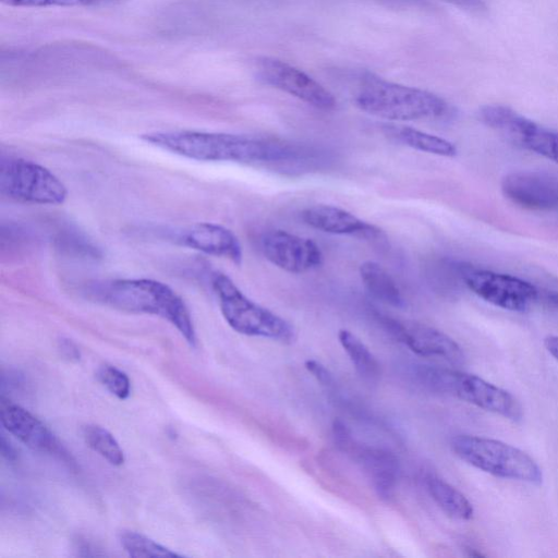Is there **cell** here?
Masks as SVG:
<instances>
[{
	"instance_id": "8fae6325",
	"label": "cell",
	"mask_w": 558,
	"mask_h": 558,
	"mask_svg": "<svg viewBox=\"0 0 558 558\" xmlns=\"http://www.w3.org/2000/svg\"><path fill=\"white\" fill-rule=\"evenodd\" d=\"M260 245L265 257L271 264L291 274L311 271L324 262L322 250L312 239L284 230L264 233Z\"/></svg>"
},
{
	"instance_id": "ba28073f",
	"label": "cell",
	"mask_w": 558,
	"mask_h": 558,
	"mask_svg": "<svg viewBox=\"0 0 558 558\" xmlns=\"http://www.w3.org/2000/svg\"><path fill=\"white\" fill-rule=\"evenodd\" d=\"M464 284L484 301L511 312H526L538 298V290L518 277L485 269L460 267Z\"/></svg>"
},
{
	"instance_id": "ffe728a7",
	"label": "cell",
	"mask_w": 558,
	"mask_h": 558,
	"mask_svg": "<svg viewBox=\"0 0 558 558\" xmlns=\"http://www.w3.org/2000/svg\"><path fill=\"white\" fill-rule=\"evenodd\" d=\"M426 486L434 501L449 517L459 520L473 518L472 504L456 487L436 476H429L426 480Z\"/></svg>"
},
{
	"instance_id": "f546056e",
	"label": "cell",
	"mask_w": 558,
	"mask_h": 558,
	"mask_svg": "<svg viewBox=\"0 0 558 558\" xmlns=\"http://www.w3.org/2000/svg\"><path fill=\"white\" fill-rule=\"evenodd\" d=\"M454 5H458L470 11L482 12L486 10V4L483 0H444Z\"/></svg>"
},
{
	"instance_id": "d6a6232c",
	"label": "cell",
	"mask_w": 558,
	"mask_h": 558,
	"mask_svg": "<svg viewBox=\"0 0 558 558\" xmlns=\"http://www.w3.org/2000/svg\"><path fill=\"white\" fill-rule=\"evenodd\" d=\"M550 303L558 310V293L550 295Z\"/></svg>"
},
{
	"instance_id": "44dd1931",
	"label": "cell",
	"mask_w": 558,
	"mask_h": 558,
	"mask_svg": "<svg viewBox=\"0 0 558 558\" xmlns=\"http://www.w3.org/2000/svg\"><path fill=\"white\" fill-rule=\"evenodd\" d=\"M338 339L356 372L365 379H376L379 375L378 362L362 340L347 329L339 330Z\"/></svg>"
},
{
	"instance_id": "6da1fadb",
	"label": "cell",
	"mask_w": 558,
	"mask_h": 558,
	"mask_svg": "<svg viewBox=\"0 0 558 558\" xmlns=\"http://www.w3.org/2000/svg\"><path fill=\"white\" fill-rule=\"evenodd\" d=\"M142 140L163 150L198 161L266 163L289 160L298 154L286 144L228 133L154 132L143 134Z\"/></svg>"
},
{
	"instance_id": "cb8c5ba5",
	"label": "cell",
	"mask_w": 558,
	"mask_h": 558,
	"mask_svg": "<svg viewBox=\"0 0 558 558\" xmlns=\"http://www.w3.org/2000/svg\"><path fill=\"white\" fill-rule=\"evenodd\" d=\"M120 543L124 550L134 558H174L181 555L158 544L151 538L133 532L123 531L120 533Z\"/></svg>"
},
{
	"instance_id": "7c38bea8",
	"label": "cell",
	"mask_w": 558,
	"mask_h": 558,
	"mask_svg": "<svg viewBox=\"0 0 558 558\" xmlns=\"http://www.w3.org/2000/svg\"><path fill=\"white\" fill-rule=\"evenodd\" d=\"M501 192L510 202L525 209H558V178L545 171L510 172L501 180Z\"/></svg>"
},
{
	"instance_id": "9a60e30c",
	"label": "cell",
	"mask_w": 558,
	"mask_h": 558,
	"mask_svg": "<svg viewBox=\"0 0 558 558\" xmlns=\"http://www.w3.org/2000/svg\"><path fill=\"white\" fill-rule=\"evenodd\" d=\"M174 241L208 255L223 257L240 265L242 247L235 234L223 226L198 222L178 231Z\"/></svg>"
},
{
	"instance_id": "2e32d148",
	"label": "cell",
	"mask_w": 558,
	"mask_h": 558,
	"mask_svg": "<svg viewBox=\"0 0 558 558\" xmlns=\"http://www.w3.org/2000/svg\"><path fill=\"white\" fill-rule=\"evenodd\" d=\"M349 451H353L362 464L377 495L384 499L391 497L400 474L397 457L388 450L375 447L352 446Z\"/></svg>"
},
{
	"instance_id": "d4e9b609",
	"label": "cell",
	"mask_w": 558,
	"mask_h": 558,
	"mask_svg": "<svg viewBox=\"0 0 558 558\" xmlns=\"http://www.w3.org/2000/svg\"><path fill=\"white\" fill-rule=\"evenodd\" d=\"M97 379L117 398L125 400L131 393L128 375L112 365H101L96 373Z\"/></svg>"
},
{
	"instance_id": "7402d4cb",
	"label": "cell",
	"mask_w": 558,
	"mask_h": 558,
	"mask_svg": "<svg viewBox=\"0 0 558 558\" xmlns=\"http://www.w3.org/2000/svg\"><path fill=\"white\" fill-rule=\"evenodd\" d=\"M81 432L87 446L110 464L116 466L123 464V450L109 430L96 424H86Z\"/></svg>"
},
{
	"instance_id": "9c48e42d",
	"label": "cell",
	"mask_w": 558,
	"mask_h": 558,
	"mask_svg": "<svg viewBox=\"0 0 558 558\" xmlns=\"http://www.w3.org/2000/svg\"><path fill=\"white\" fill-rule=\"evenodd\" d=\"M257 77L265 84L286 92L323 110L336 107V98L322 84L302 70L275 58L264 57L256 63Z\"/></svg>"
},
{
	"instance_id": "8992f818",
	"label": "cell",
	"mask_w": 558,
	"mask_h": 558,
	"mask_svg": "<svg viewBox=\"0 0 558 558\" xmlns=\"http://www.w3.org/2000/svg\"><path fill=\"white\" fill-rule=\"evenodd\" d=\"M452 451L468 464L488 474L538 485L542 470L523 450L500 440L457 435L450 442Z\"/></svg>"
},
{
	"instance_id": "4316f807",
	"label": "cell",
	"mask_w": 558,
	"mask_h": 558,
	"mask_svg": "<svg viewBox=\"0 0 558 558\" xmlns=\"http://www.w3.org/2000/svg\"><path fill=\"white\" fill-rule=\"evenodd\" d=\"M332 433L337 446L343 451H349L353 446V439L347 425L340 420H335L332 423Z\"/></svg>"
},
{
	"instance_id": "f1b7e54d",
	"label": "cell",
	"mask_w": 558,
	"mask_h": 558,
	"mask_svg": "<svg viewBox=\"0 0 558 558\" xmlns=\"http://www.w3.org/2000/svg\"><path fill=\"white\" fill-rule=\"evenodd\" d=\"M58 350L62 359L71 363H76L81 360V351L78 347L68 338L59 339Z\"/></svg>"
},
{
	"instance_id": "4fadbf2b",
	"label": "cell",
	"mask_w": 558,
	"mask_h": 558,
	"mask_svg": "<svg viewBox=\"0 0 558 558\" xmlns=\"http://www.w3.org/2000/svg\"><path fill=\"white\" fill-rule=\"evenodd\" d=\"M0 421L3 428L28 448L50 453L72 463V458L54 434L24 408L1 398Z\"/></svg>"
},
{
	"instance_id": "5bb4252c",
	"label": "cell",
	"mask_w": 558,
	"mask_h": 558,
	"mask_svg": "<svg viewBox=\"0 0 558 558\" xmlns=\"http://www.w3.org/2000/svg\"><path fill=\"white\" fill-rule=\"evenodd\" d=\"M302 220L313 229L325 233L350 235L361 240H381L384 231L352 213L333 205H314L301 213Z\"/></svg>"
},
{
	"instance_id": "484cf974",
	"label": "cell",
	"mask_w": 558,
	"mask_h": 558,
	"mask_svg": "<svg viewBox=\"0 0 558 558\" xmlns=\"http://www.w3.org/2000/svg\"><path fill=\"white\" fill-rule=\"evenodd\" d=\"M121 0H1L12 7H90L107 5Z\"/></svg>"
},
{
	"instance_id": "52a82bcc",
	"label": "cell",
	"mask_w": 558,
	"mask_h": 558,
	"mask_svg": "<svg viewBox=\"0 0 558 558\" xmlns=\"http://www.w3.org/2000/svg\"><path fill=\"white\" fill-rule=\"evenodd\" d=\"M0 192L14 201L41 205L62 204L68 195L65 185L49 169L21 158L1 161Z\"/></svg>"
},
{
	"instance_id": "ac0fdd59",
	"label": "cell",
	"mask_w": 558,
	"mask_h": 558,
	"mask_svg": "<svg viewBox=\"0 0 558 558\" xmlns=\"http://www.w3.org/2000/svg\"><path fill=\"white\" fill-rule=\"evenodd\" d=\"M359 270L362 282L372 296L393 307L405 306L397 282L380 264L366 260L361 264Z\"/></svg>"
},
{
	"instance_id": "83f0119b",
	"label": "cell",
	"mask_w": 558,
	"mask_h": 558,
	"mask_svg": "<svg viewBox=\"0 0 558 558\" xmlns=\"http://www.w3.org/2000/svg\"><path fill=\"white\" fill-rule=\"evenodd\" d=\"M306 369L313 374V376L319 381L322 385L330 387L333 385L332 374L319 362L315 360H307L305 362Z\"/></svg>"
},
{
	"instance_id": "d6986e66",
	"label": "cell",
	"mask_w": 558,
	"mask_h": 558,
	"mask_svg": "<svg viewBox=\"0 0 558 558\" xmlns=\"http://www.w3.org/2000/svg\"><path fill=\"white\" fill-rule=\"evenodd\" d=\"M477 117L483 124L515 145L530 120L512 108L502 105H485L480 108Z\"/></svg>"
},
{
	"instance_id": "5b68a950",
	"label": "cell",
	"mask_w": 558,
	"mask_h": 558,
	"mask_svg": "<svg viewBox=\"0 0 558 558\" xmlns=\"http://www.w3.org/2000/svg\"><path fill=\"white\" fill-rule=\"evenodd\" d=\"M213 289L223 318L236 332L282 343L295 339V330L289 322L248 299L227 275L216 274Z\"/></svg>"
},
{
	"instance_id": "e0dca14e",
	"label": "cell",
	"mask_w": 558,
	"mask_h": 558,
	"mask_svg": "<svg viewBox=\"0 0 558 558\" xmlns=\"http://www.w3.org/2000/svg\"><path fill=\"white\" fill-rule=\"evenodd\" d=\"M384 133L397 143L427 154L442 157H454L458 154L456 145L450 141L412 126L385 124Z\"/></svg>"
},
{
	"instance_id": "3957f363",
	"label": "cell",
	"mask_w": 558,
	"mask_h": 558,
	"mask_svg": "<svg viewBox=\"0 0 558 558\" xmlns=\"http://www.w3.org/2000/svg\"><path fill=\"white\" fill-rule=\"evenodd\" d=\"M354 102L367 114L388 121H418L445 118L451 107L441 97L367 74L357 86Z\"/></svg>"
},
{
	"instance_id": "7a4b0ae2",
	"label": "cell",
	"mask_w": 558,
	"mask_h": 558,
	"mask_svg": "<svg viewBox=\"0 0 558 558\" xmlns=\"http://www.w3.org/2000/svg\"><path fill=\"white\" fill-rule=\"evenodd\" d=\"M87 293L97 302L131 312L157 315L171 323L194 347L196 333L182 298L169 286L153 279H114L93 283Z\"/></svg>"
},
{
	"instance_id": "277c9868",
	"label": "cell",
	"mask_w": 558,
	"mask_h": 558,
	"mask_svg": "<svg viewBox=\"0 0 558 558\" xmlns=\"http://www.w3.org/2000/svg\"><path fill=\"white\" fill-rule=\"evenodd\" d=\"M414 374L433 391L453 396L512 422L523 417L519 400L509 391L473 374L429 365H417Z\"/></svg>"
},
{
	"instance_id": "30bf717a",
	"label": "cell",
	"mask_w": 558,
	"mask_h": 558,
	"mask_svg": "<svg viewBox=\"0 0 558 558\" xmlns=\"http://www.w3.org/2000/svg\"><path fill=\"white\" fill-rule=\"evenodd\" d=\"M386 328L414 353L463 365L465 355L462 348L445 332L413 320L383 317Z\"/></svg>"
},
{
	"instance_id": "1f68e13d",
	"label": "cell",
	"mask_w": 558,
	"mask_h": 558,
	"mask_svg": "<svg viewBox=\"0 0 558 558\" xmlns=\"http://www.w3.org/2000/svg\"><path fill=\"white\" fill-rule=\"evenodd\" d=\"M1 452L8 460H14L16 457L14 448L9 441L7 442L4 435L1 436Z\"/></svg>"
},
{
	"instance_id": "4dcf8cb0",
	"label": "cell",
	"mask_w": 558,
	"mask_h": 558,
	"mask_svg": "<svg viewBox=\"0 0 558 558\" xmlns=\"http://www.w3.org/2000/svg\"><path fill=\"white\" fill-rule=\"evenodd\" d=\"M546 350L558 361V336H547L544 339Z\"/></svg>"
},
{
	"instance_id": "603a6c76",
	"label": "cell",
	"mask_w": 558,
	"mask_h": 558,
	"mask_svg": "<svg viewBox=\"0 0 558 558\" xmlns=\"http://www.w3.org/2000/svg\"><path fill=\"white\" fill-rule=\"evenodd\" d=\"M518 146L558 163V132L546 129L532 120Z\"/></svg>"
}]
</instances>
